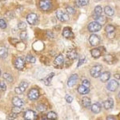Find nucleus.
<instances>
[{
    "label": "nucleus",
    "mask_w": 120,
    "mask_h": 120,
    "mask_svg": "<svg viewBox=\"0 0 120 120\" xmlns=\"http://www.w3.org/2000/svg\"><path fill=\"white\" fill-rule=\"evenodd\" d=\"M102 67L101 65H96L94 66L91 69H90V75L93 78H98L100 74L102 73Z\"/></svg>",
    "instance_id": "1"
},
{
    "label": "nucleus",
    "mask_w": 120,
    "mask_h": 120,
    "mask_svg": "<svg viewBox=\"0 0 120 120\" xmlns=\"http://www.w3.org/2000/svg\"><path fill=\"white\" fill-rule=\"evenodd\" d=\"M39 7L42 11H50L52 8V3L51 0H40Z\"/></svg>",
    "instance_id": "2"
},
{
    "label": "nucleus",
    "mask_w": 120,
    "mask_h": 120,
    "mask_svg": "<svg viewBox=\"0 0 120 120\" xmlns=\"http://www.w3.org/2000/svg\"><path fill=\"white\" fill-rule=\"evenodd\" d=\"M87 28H88L89 31H90V32H97L102 29V25H100L98 22L94 21V22H91L89 23Z\"/></svg>",
    "instance_id": "3"
},
{
    "label": "nucleus",
    "mask_w": 120,
    "mask_h": 120,
    "mask_svg": "<svg viewBox=\"0 0 120 120\" xmlns=\"http://www.w3.org/2000/svg\"><path fill=\"white\" fill-rule=\"evenodd\" d=\"M55 15H56V17L58 18V19L61 21V22H67V21L69 20V15L67 14L63 13V11H60V10L56 11Z\"/></svg>",
    "instance_id": "4"
},
{
    "label": "nucleus",
    "mask_w": 120,
    "mask_h": 120,
    "mask_svg": "<svg viewBox=\"0 0 120 120\" xmlns=\"http://www.w3.org/2000/svg\"><path fill=\"white\" fill-rule=\"evenodd\" d=\"M15 67L18 70H22L25 67V59L21 57L17 58L15 61Z\"/></svg>",
    "instance_id": "5"
},
{
    "label": "nucleus",
    "mask_w": 120,
    "mask_h": 120,
    "mask_svg": "<svg viewBox=\"0 0 120 120\" xmlns=\"http://www.w3.org/2000/svg\"><path fill=\"white\" fill-rule=\"evenodd\" d=\"M38 15L36 14H34V13H31V14H29L26 17V21L28 22L29 24L30 25H34L38 22Z\"/></svg>",
    "instance_id": "6"
},
{
    "label": "nucleus",
    "mask_w": 120,
    "mask_h": 120,
    "mask_svg": "<svg viewBox=\"0 0 120 120\" xmlns=\"http://www.w3.org/2000/svg\"><path fill=\"white\" fill-rule=\"evenodd\" d=\"M24 119L27 120H34L37 119V115L34 111H30L28 110L24 113Z\"/></svg>",
    "instance_id": "7"
},
{
    "label": "nucleus",
    "mask_w": 120,
    "mask_h": 120,
    "mask_svg": "<svg viewBox=\"0 0 120 120\" xmlns=\"http://www.w3.org/2000/svg\"><path fill=\"white\" fill-rule=\"evenodd\" d=\"M119 86V82L115 80V79H113V80H111L109 82H108L107 86H106V88H107L108 90L110 91H115L116 89Z\"/></svg>",
    "instance_id": "8"
},
{
    "label": "nucleus",
    "mask_w": 120,
    "mask_h": 120,
    "mask_svg": "<svg viewBox=\"0 0 120 120\" xmlns=\"http://www.w3.org/2000/svg\"><path fill=\"white\" fill-rule=\"evenodd\" d=\"M39 97V92L37 89H31L28 93V98L30 100H36Z\"/></svg>",
    "instance_id": "9"
},
{
    "label": "nucleus",
    "mask_w": 120,
    "mask_h": 120,
    "mask_svg": "<svg viewBox=\"0 0 120 120\" xmlns=\"http://www.w3.org/2000/svg\"><path fill=\"white\" fill-rule=\"evenodd\" d=\"M89 42H90L91 46H96L99 44L100 38L98 35H96V34H91V35L90 36V38H89Z\"/></svg>",
    "instance_id": "10"
},
{
    "label": "nucleus",
    "mask_w": 120,
    "mask_h": 120,
    "mask_svg": "<svg viewBox=\"0 0 120 120\" xmlns=\"http://www.w3.org/2000/svg\"><path fill=\"white\" fill-rule=\"evenodd\" d=\"M77 80H78V75H77V74L72 75L69 78L68 81H67V86H70V87H72V86H74L76 84Z\"/></svg>",
    "instance_id": "11"
},
{
    "label": "nucleus",
    "mask_w": 120,
    "mask_h": 120,
    "mask_svg": "<svg viewBox=\"0 0 120 120\" xmlns=\"http://www.w3.org/2000/svg\"><path fill=\"white\" fill-rule=\"evenodd\" d=\"M99 78H100L101 82H107L110 79V78H111V73L108 72V71H105V72H103V73H101L99 75Z\"/></svg>",
    "instance_id": "12"
},
{
    "label": "nucleus",
    "mask_w": 120,
    "mask_h": 120,
    "mask_svg": "<svg viewBox=\"0 0 120 120\" xmlns=\"http://www.w3.org/2000/svg\"><path fill=\"white\" fill-rule=\"evenodd\" d=\"M93 18L94 19H95L96 22L99 23L100 25H103L105 24L106 22V17L105 16H102V15H93Z\"/></svg>",
    "instance_id": "13"
},
{
    "label": "nucleus",
    "mask_w": 120,
    "mask_h": 120,
    "mask_svg": "<svg viewBox=\"0 0 120 120\" xmlns=\"http://www.w3.org/2000/svg\"><path fill=\"white\" fill-rule=\"evenodd\" d=\"M63 35L67 38H71L74 37V34H73L72 30L68 27H66L63 29Z\"/></svg>",
    "instance_id": "14"
},
{
    "label": "nucleus",
    "mask_w": 120,
    "mask_h": 120,
    "mask_svg": "<svg viewBox=\"0 0 120 120\" xmlns=\"http://www.w3.org/2000/svg\"><path fill=\"white\" fill-rule=\"evenodd\" d=\"M114 106V100L112 99L111 98H109L104 102L103 103V106L106 110H109V109H111Z\"/></svg>",
    "instance_id": "15"
},
{
    "label": "nucleus",
    "mask_w": 120,
    "mask_h": 120,
    "mask_svg": "<svg viewBox=\"0 0 120 120\" xmlns=\"http://www.w3.org/2000/svg\"><path fill=\"white\" fill-rule=\"evenodd\" d=\"M91 111L92 112L95 114H98L99 113L100 111H101V106H100V104L96 102V103H94L93 105L91 106Z\"/></svg>",
    "instance_id": "16"
},
{
    "label": "nucleus",
    "mask_w": 120,
    "mask_h": 120,
    "mask_svg": "<svg viewBox=\"0 0 120 120\" xmlns=\"http://www.w3.org/2000/svg\"><path fill=\"white\" fill-rule=\"evenodd\" d=\"M78 91H79V94H87V93H89L90 90H89L88 87H86V86L81 85V86H79Z\"/></svg>",
    "instance_id": "17"
},
{
    "label": "nucleus",
    "mask_w": 120,
    "mask_h": 120,
    "mask_svg": "<svg viewBox=\"0 0 120 120\" xmlns=\"http://www.w3.org/2000/svg\"><path fill=\"white\" fill-rule=\"evenodd\" d=\"M104 11H105L106 15H108V16H113V15H115V11H114L111 7H109V6H106V7H105V8H104Z\"/></svg>",
    "instance_id": "18"
},
{
    "label": "nucleus",
    "mask_w": 120,
    "mask_h": 120,
    "mask_svg": "<svg viewBox=\"0 0 120 120\" xmlns=\"http://www.w3.org/2000/svg\"><path fill=\"white\" fill-rule=\"evenodd\" d=\"M12 102L15 106H22L23 105V102L22 99H20L19 97H15L13 98L12 99Z\"/></svg>",
    "instance_id": "19"
},
{
    "label": "nucleus",
    "mask_w": 120,
    "mask_h": 120,
    "mask_svg": "<svg viewBox=\"0 0 120 120\" xmlns=\"http://www.w3.org/2000/svg\"><path fill=\"white\" fill-rule=\"evenodd\" d=\"M91 55L95 59H98V57L101 56V51L98 48H94V49L91 50Z\"/></svg>",
    "instance_id": "20"
},
{
    "label": "nucleus",
    "mask_w": 120,
    "mask_h": 120,
    "mask_svg": "<svg viewBox=\"0 0 120 120\" xmlns=\"http://www.w3.org/2000/svg\"><path fill=\"white\" fill-rule=\"evenodd\" d=\"M82 103L84 107H89L90 105H91V101L90 99L87 97H84L82 99Z\"/></svg>",
    "instance_id": "21"
},
{
    "label": "nucleus",
    "mask_w": 120,
    "mask_h": 120,
    "mask_svg": "<svg viewBox=\"0 0 120 120\" xmlns=\"http://www.w3.org/2000/svg\"><path fill=\"white\" fill-rule=\"evenodd\" d=\"M63 60H64V59H63V55H59L57 56V57L55 58L54 63H55V64L56 66H59V65H60V64H62V63H63Z\"/></svg>",
    "instance_id": "22"
},
{
    "label": "nucleus",
    "mask_w": 120,
    "mask_h": 120,
    "mask_svg": "<svg viewBox=\"0 0 120 120\" xmlns=\"http://www.w3.org/2000/svg\"><path fill=\"white\" fill-rule=\"evenodd\" d=\"M54 75H55L54 73H51V74L47 75V77L44 79V83H45V85H46V86H50V85H51L52 78L54 77Z\"/></svg>",
    "instance_id": "23"
},
{
    "label": "nucleus",
    "mask_w": 120,
    "mask_h": 120,
    "mask_svg": "<svg viewBox=\"0 0 120 120\" xmlns=\"http://www.w3.org/2000/svg\"><path fill=\"white\" fill-rule=\"evenodd\" d=\"M67 57L70 59H75L77 58V52L75 50H71L67 52Z\"/></svg>",
    "instance_id": "24"
},
{
    "label": "nucleus",
    "mask_w": 120,
    "mask_h": 120,
    "mask_svg": "<svg viewBox=\"0 0 120 120\" xmlns=\"http://www.w3.org/2000/svg\"><path fill=\"white\" fill-rule=\"evenodd\" d=\"M0 57L3 58V59H5V58L7 57V48L3 47H0Z\"/></svg>",
    "instance_id": "25"
},
{
    "label": "nucleus",
    "mask_w": 120,
    "mask_h": 120,
    "mask_svg": "<svg viewBox=\"0 0 120 120\" xmlns=\"http://www.w3.org/2000/svg\"><path fill=\"white\" fill-rule=\"evenodd\" d=\"M57 115H56V113L53 111H51L49 112V113L46 115V119H57Z\"/></svg>",
    "instance_id": "26"
},
{
    "label": "nucleus",
    "mask_w": 120,
    "mask_h": 120,
    "mask_svg": "<svg viewBox=\"0 0 120 120\" xmlns=\"http://www.w3.org/2000/svg\"><path fill=\"white\" fill-rule=\"evenodd\" d=\"M26 62H28V63H35V58L34 57L33 55H26Z\"/></svg>",
    "instance_id": "27"
},
{
    "label": "nucleus",
    "mask_w": 120,
    "mask_h": 120,
    "mask_svg": "<svg viewBox=\"0 0 120 120\" xmlns=\"http://www.w3.org/2000/svg\"><path fill=\"white\" fill-rule=\"evenodd\" d=\"M105 30H106V32L107 33V34H109V33L115 32V26H112V25H107V26L105 27Z\"/></svg>",
    "instance_id": "28"
},
{
    "label": "nucleus",
    "mask_w": 120,
    "mask_h": 120,
    "mask_svg": "<svg viewBox=\"0 0 120 120\" xmlns=\"http://www.w3.org/2000/svg\"><path fill=\"white\" fill-rule=\"evenodd\" d=\"M94 14L95 15H101L102 13V7H100V6H97V7H95V8H94Z\"/></svg>",
    "instance_id": "29"
},
{
    "label": "nucleus",
    "mask_w": 120,
    "mask_h": 120,
    "mask_svg": "<svg viewBox=\"0 0 120 120\" xmlns=\"http://www.w3.org/2000/svg\"><path fill=\"white\" fill-rule=\"evenodd\" d=\"M3 78L9 82H11L13 81V77L10 74H8V73H4V74H3Z\"/></svg>",
    "instance_id": "30"
},
{
    "label": "nucleus",
    "mask_w": 120,
    "mask_h": 120,
    "mask_svg": "<svg viewBox=\"0 0 120 120\" xmlns=\"http://www.w3.org/2000/svg\"><path fill=\"white\" fill-rule=\"evenodd\" d=\"M89 3V0H79L78 4L79 7H84Z\"/></svg>",
    "instance_id": "31"
},
{
    "label": "nucleus",
    "mask_w": 120,
    "mask_h": 120,
    "mask_svg": "<svg viewBox=\"0 0 120 120\" xmlns=\"http://www.w3.org/2000/svg\"><path fill=\"white\" fill-rule=\"evenodd\" d=\"M21 111H22V108H21V106H15L14 107L12 108V112H14V113L17 114V115H18L19 113H20Z\"/></svg>",
    "instance_id": "32"
},
{
    "label": "nucleus",
    "mask_w": 120,
    "mask_h": 120,
    "mask_svg": "<svg viewBox=\"0 0 120 120\" xmlns=\"http://www.w3.org/2000/svg\"><path fill=\"white\" fill-rule=\"evenodd\" d=\"M18 27L19 29H20V30H25V29L26 28V22H20L18 24Z\"/></svg>",
    "instance_id": "33"
},
{
    "label": "nucleus",
    "mask_w": 120,
    "mask_h": 120,
    "mask_svg": "<svg viewBox=\"0 0 120 120\" xmlns=\"http://www.w3.org/2000/svg\"><path fill=\"white\" fill-rule=\"evenodd\" d=\"M15 91L16 94H22L23 92L25 91L24 90H23L22 88H21L20 86H17V87H15Z\"/></svg>",
    "instance_id": "34"
},
{
    "label": "nucleus",
    "mask_w": 120,
    "mask_h": 120,
    "mask_svg": "<svg viewBox=\"0 0 120 120\" xmlns=\"http://www.w3.org/2000/svg\"><path fill=\"white\" fill-rule=\"evenodd\" d=\"M104 60L108 62V63H111V62L113 61V57H112L111 55H106L104 56Z\"/></svg>",
    "instance_id": "35"
},
{
    "label": "nucleus",
    "mask_w": 120,
    "mask_h": 120,
    "mask_svg": "<svg viewBox=\"0 0 120 120\" xmlns=\"http://www.w3.org/2000/svg\"><path fill=\"white\" fill-rule=\"evenodd\" d=\"M7 22H5L4 19H0V28L5 29V28H7Z\"/></svg>",
    "instance_id": "36"
},
{
    "label": "nucleus",
    "mask_w": 120,
    "mask_h": 120,
    "mask_svg": "<svg viewBox=\"0 0 120 120\" xmlns=\"http://www.w3.org/2000/svg\"><path fill=\"white\" fill-rule=\"evenodd\" d=\"M20 86L21 88H22L23 90H25L26 88L28 87V82H26V81H22V82H21V84H20V86Z\"/></svg>",
    "instance_id": "37"
},
{
    "label": "nucleus",
    "mask_w": 120,
    "mask_h": 120,
    "mask_svg": "<svg viewBox=\"0 0 120 120\" xmlns=\"http://www.w3.org/2000/svg\"><path fill=\"white\" fill-rule=\"evenodd\" d=\"M82 85L84 86H86V87L89 88V86H90V81L87 80V79H84V80L82 82Z\"/></svg>",
    "instance_id": "38"
},
{
    "label": "nucleus",
    "mask_w": 120,
    "mask_h": 120,
    "mask_svg": "<svg viewBox=\"0 0 120 120\" xmlns=\"http://www.w3.org/2000/svg\"><path fill=\"white\" fill-rule=\"evenodd\" d=\"M37 109H38V111H45L46 110V107L44 105L39 104V105L37 106Z\"/></svg>",
    "instance_id": "39"
},
{
    "label": "nucleus",
    "mask_w": 120,
    "mask_h": 120,
    "mask_svg": "<svg viewBox=\"0 0 120 120\" xmlns=\"http://www.w3.org/2000/svg\"><path fill=\"white\" fill-rule=\"evenodd\" d=\"M20 38L21 39H23V40L26 39V38H27V33L26 31H22L20 34Z\"/></svg>",
    "instance_id": "40"
},
{
    "label": "nucleus",
    "mask_w": 120,
    "mask_h": 120,
    "mask_svg": "<svg viewBox=\"0 0 120 120\" xmlns=\"http://www.w3.org/2000/svg\"><path fill=\"white\" fill-rule=\"evenodd\" d=\"M16 117H17V114L12 112V113L10 114V115L7 116V119H16Z\"/></svg>",
    "instance_id": "41"
},
{
    "label": "nucleus",
    "mask_w": 120,
    "mask_h": 120,
    "mask_svg": "<svg viewBox=\"0 0 120 120\" xmlns=\"http://www.w3.org/2000/svg\"><path fill=\"white\" fill-rule=\"evenodd\" d=\"M0 90H3V91L7 90V85H6V83H5V82H0Z\"/></svg>",
    "instance_id": "42"
},
{
    "label": "nucleus",
    "mask_w": 120,
    "mask_h": 120,
    "mask_svg": "<svg viewBox=\"0 0 120 120\" xmlns=\"http://www.w3.org/2000/svg\"><path fill=\"white\" fill-rule=\"evenodd\" d=\"M66 10H67V13H70V14H75V9L71 7H67V8H66Z\"/></svg>",
    "instance_id": "43"
},
{
    "label": "nucleus",
    "mask_w": 120,
    "mask_h": 120,
    "mask_svg": "<svg viewBox=\"0 0 120 120\" xmlns=\"http://www.w3.org/2000/svg\"><path fill=\"white\" fill-rule=\"evenodd\" d=\"M66 100H67V102H68V103H71V102L73 101V97L71 95L67 94V95L66 96Z\"/></svg>",
    "instance_id": "44"
},
{
    "label": "nucleus",
    "mask_w": 120,
    "mask_h": 120,
    "mask_svg": "<svg viewBox=\"0 0 120 120\" xmlns=\"http://www.w3.org/2000/svg\"><path fill=\"white\" fill-rule=\"evenodd\" d=\"M84 61H85V57H84V56H83V57H81V58H80V59H79V63H78V67H80L81 65L83 64Z\"/></svg>",
    "instance_id": "45"
},
{
    "label": "nucleus",
    "mask_w": 120,
    "mask_h": 120,
    "mask_svg": "<svg viewBox=\"0 0 120 120\" xmlns=\"http://www.w3.org/2000/svg\"><path fill=\"white\" fill-rule=\"evenodd\" d=\"M106 119H107V120H111V119H115V118L111 117V116H108V117L106 118Z\"/></svg>",
    "instance_id": "46"
},
{
    "label": "nucleus",
    "mask_w": 120,
    "mask_h": 120,
    "mask_svg": "<svg viewBox=\"0 0 120 120\" xmlns=\"http://www.w3.org/2000/svg\"><path fill=\"white\" fill-rule=\"evenodd\" d=\"M115 77L117 79H119V74H116V75H115Z\"/></svg>",
    "instance_id": "47"
},
{
    "label": "nucleus",
    "mask_w": 120,
    "mask_h": 120,
    "mask_svg": "<svg viewBox=\"0 0 120 120\" xmlns=\"http://www.w3.org/2000/svg\"><path fill=\"white\" fill-rule=\"evenodd\" d=\"M0 75H1V70H0Z\"/></svg>",
    "instance_id": "48"
}]
</instances>
